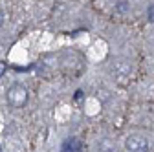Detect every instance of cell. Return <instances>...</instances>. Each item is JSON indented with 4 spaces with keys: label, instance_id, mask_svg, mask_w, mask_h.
I'll return each instance as SVG.
<instances>
[{
    "label": "cell",
    "instance_id": "7",
    "mask_svg": "<svg viewBox=\"0 0 154 152\" xmlns=\"http://www.w3.org/2000/svg\"><path fill=\"white\" fill-rule=\"evenodd\" d=\"M0 152H2V147H0Z\"/></svg>",
    "mask_w": 154,
    "mask_h": 152
},
{
    "label": "cell",
    "instance_id": "2",
    "mask_svg": "<svg viewBox=\"0 0 154 152\" xmlns=\"http://www.w3.org/2000/svg\"><path fill=\"white\" fill-rule=\"evenodd\" d=\"M125 147L130 152H147L149 150V141L143 136H130V138H127Z\"/></svg>",
    "mask_w": 154,
    "mask_h": 152
},
{
    "label": "cell",
    "instance_id": "6",
    "mask_svg": "<svg viewBox=\"0 0 154 152\" xmlns=\"http://www.w3.org/2000/svg\"><path fill=\"white\" fill-rule=\"evenodd\" d=\"M2 24H4V11L0 9V26H2Z\"/></svg>",
    "mask_w": 154,
    "mask_h": 152
},
{
    "label": "cell",
    "instance_id": "1",
    "mask_svg": "<svg viewBox=\"0 0 154 152\" xmlns=\"http://www.w3.org/2000/svg\"><path fill=\"white\" fill-rule=\"evenodd\" d=\"M6 97H8L9 106H13V108H24L26 103H28V99H29V92L22 84H11L9 90L6 92Z\"/></svg>",
    "mask_w": 154,
    "mask_h": 152
},
{
    "label": "cell",
    "instance_id": "3",
    "mask_svg": "<svg viewBox=\"0 0 154 152\" xmlns=\"http://www.w3.org/2000/svg\"><path fill=\"white\" fill-rule=\"evenodd\" d=\"M81 150H83V143L77 138H68L61 147V152H81Z\"/></svg>",
    "mask_w": 154,
    "mask_h": 152
},
{
    "label": "cell",
    "instance_id": "5",
    "mask_svg": "<svg viewBox=\"0 0 154 152\" xmlns=\"http://www.w3.org/2000/svg\"><path fill=\"white\" fill-rule=\"evenodd\" d=\"M149 20H150V22H154V4L149 8Z\"/></svg>",
    "mask_w": 154,
    "mask_h": 152
},
{
    "label": "cell",
    "instance_id": "4",
    "mask_svg": "<svg viewBox=\"0 0 154 152\" xmlns=\"http://www.w3.org/2000/svg\"><path fill=\"white\" fill-rule=\"evenodd\" d=\"M6 70H8V64H6L4 61H0V77H4V73H6Z\"/></svg>",
    "mask_w": 154,
    "mask_h": 152
}]
</instances>
